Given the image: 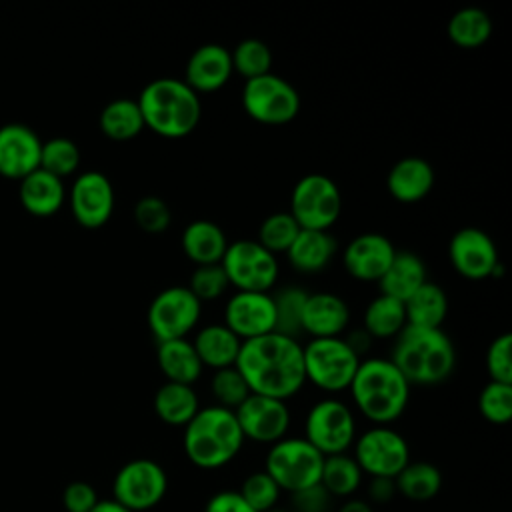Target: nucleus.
<instances>
[{
  "label": "nucleus",
  "mask_w": 512,
  "mask_h": 512,
  "mask_svg": "<svg viewBox=\"0 0 512 512\" xmlns=\"http://www.w3.org/2000/svg\"><path fill=\"white\" fill-rule=\"evenodd\" d=\"M234 368L252 394L290 400L304 384V356L298 338L270 332L242 342Z\"/></svg>",
  "instance_id": "obj_1"
},
{
  "label": "nucleus",
  "mask_w": 512,
  "mask_h": 512,
  "mask_svg": "<svg viewBox=\"0 0 512 512\" xmlns=\"http://www.w3.org/2000/svg\"><path fill=\"white\" fill-rule=\"evenodd\" d=\"M406 326L442 328L448 316V296L436 282H424L408 300H404Z\"/></svg>",
  "instance_id": "obj_31"
},
{
  "label": "nucleus",
  "mask_w": 512,
  "mask_h": 512,
  "mask_svg": "<svg viewBox=\"0 0 512 512\" xmlns=\"http://www.w3.org/2000/svg\"><path fill=\"white\" fill-rule=\"evenodd\" d=\"M336 512H374L372 504L362 498H346Z\"/></svg>",
  "instance_id": "obj_52"
},
{
  "label": "nucleus",
  "mask_w": 512,
  "mask_h": 512,
  "mask_svg": "<svg viewBox=\"0 0 512 512\" xmlns=\"http://www.w3.org/2000/svg\"><path fill=\"white\" fill-rule=\"evenodd\" d=\"M136 102L144 128L168 140L190 136L202 118L200 96L182 78L164 76L150 80L140 90Z\"/></svg>",
  "instance_id": "obj_3"
},
{
  "label": "nucleus",
  "mask_w": 512,
  "mask_h": 512,
  "mask_svg": "<svg viewBox=\"0 0 512 512\" xmlns=\"http://www.w3.org/2000/svg\"><path fill=\"white\" fill-rule=\"evenodd\" d=\"M98 124L102 134L114 142L132 140L144 130L140 106L132 98H116L108 102L100 112Z\"/></svg>",
  "instance_id": "obj_34"
},
{
  "label": "nucleus",
  "mask_w": 512,
  "mask_h": 512,
  "mask_svg": "<svg viewBox=\"0 0 512 512\" xmlns=\"http://www.w3.org/2000/svg\"><path fill=\"white\" fill-rule=\"evenodd\" d=\"M152 408L160 422H164L168 426L184 428L202 406H200V398H198L194 386L164 382L154 392Z\"/></svg>",
  "instance_id": "obj_30"
},
{
  "label": "nucleus",
  "mask_w": 512,
  "mask_h": 512,
  "mask_svg": "<svg viewBox=\"0 0 512 512\" xmlns=\"http://www.w3.org/2000/svg\"><path fill=\"white\" fill-rule=\"evenodd\" d=\"M268 512H286V510H280V508H272V510H268Z\"/></svg>",
  "instance_id": "obj_54"
},
{
  "label": "nucleus",
  "mask_w": 512,
  "mask_h": 512,
  "mask_svg": "<svg viewBox=\"0 0 512 512\" xmlns=\"http://www.w3.org/2000/svg\"><path fill=\"white\" fill-rule=\"evenodd\" d=\"M98 494L92 484L76 480L70 482L62 492V504L68 512H90L98 504Z\"/></svg>",
  "instance_id": "obj_47"
},
{
  "label": "nucleus",
  "mask_w": 512,
  "mask_h": 512,
  "mask_svg": "<svg viewBox=\"0 0 512 512\" xmlns=\"http://www.w3.org/2000/svg\"><path fill=\"white\" fill-rule=\"evenodd\" d=\"M288 212L302 230H330L342 212L338 184L318 172L302 176L290 192Z\"/></svg>",
  "instance_id": "obj_9"
},
{
  "label": "nucleus",
  "mask_w": 512,
  "mask_h": 512,
  "mask_svg": "<svg viewBox=\"0 0 512 512\" xmlns=\"http://www.w3.org/2000/svg\"><path fill=\"white\" fill-rule=\"evenodd\" d=\"M232 60L230 50L222 44L208 42L198 46L186 60L184 82L200 96L212 94L224 88L232 78Z\"/></svg>",
  "instance_id": "obj_20"
},
{
  "label": "nucleus",
  "mask_w": 512,
  "mask_h": 512,
  "mask_svg": "<svg viewBox=\"0 0 512 512\" xmlns=\"http://www.w3.org/2000/svg\"><path fill=\"white\" fill-rule=\"evenodd\" d=\"M202 316V302L188 286H168L160 290L146 312L148 328L156 342L188 338Z\"/></svg>",
  "instance_id": "obj_14"
},
{
  "label": "nucleus",
  "mask_w": 512,
  "mask_h": 512,
  "mask_svg": "<svg viewBox=\"0 0 512 512\" xmlns=\"http://www.w3.org/2000/svg\"><path fill=\"white\" fill-rule=\"evenodd\" d=\"M80 166V150L74 140L56 136L42 142L40 148V170L64 180L66 176L74 174Z\"/></svg>",
  "instance_id": "obj_39"
},
{
  "label": "nucleus",
  "mask_w": 512,
  "mask_h": 512,
  "mask_svg": "<svg viewBox=\"0 0 512 512\" xmlns=\"http://www.w3.org/2000/svg\"><path fill=\"white\" fill-rule=\"evenodd\" d=\"M302 356L306 382L328 394L348 390L362 360L342 336L310 338L302 346Z\"/></svg>",
  "instance_id": "obj_6"
},
{
  "label": "nucleus",
  "mask_w": 512,
  "mask_h": 512,
  "mask_svg": "<svg viewBox=\"0 0 512 512\" xmlns=\"http://www.w3.org/2000/svg\"><path fill=\"white\" fill-rule=\"evenodd\" d=\"M116 196L110 178L98 170L82 172L70 188V210L74 220L88 230L104 226L114 212Z\"/></svg>",
  "instance_id": "obj_17"
},
{
  "label": "nucleus",
  "mask_w": 512,
  "mask_h": 512,
  "mask_svg": "<svg viewBox=\"0 0 512 512\" xmlns=\"http://www.w3.org/2000/svg\"><path fill=\"white\" fill-rule=\"evenodd\" d=\"M338 252V240L330 230H302L284 252L300 274H318L330 266Z\"/></svg>",
  "instance_id": "obj_24"
},
{
  "label": "nucleus",
  "mask_w": 512,
  "mask_h": 512,
  "mask_svg": "<svg viewBox=\"0 0 512 512\" xmlns=\"http://www.w3.org/2000/svg\"><path fill=\"white\" fill-rule=\"evenodd\" d=\"M396 496L394 478H370L368 500L370 504H386Z\"/></svg>",
  "instance_id": "obj_50"
},
{
  "label": "nucleus",
  "mask_w": 512,
  "mask_h": 512,
  "mask_svg": "<svg viewBox=\"0 0 512 512\" xmlns=\"http://www.w3.org/2000/svg\"><path fill=\"white\" fill-rule=\"evenodd\" d=\"M410 388L390 358L370 356L360 360L348 392L356 412L372 426H390L404 414Z\"/></svg>",
  "instance_id": "obj_2"
},
{
  "label": "nucleus",
  "mask_w": 512,
  "mask_h": 512,
  "mask_svg": "<svg viewBox=\"0 0 512 512\" xmlns=\"http://www.w3.org/2000/svg\"><path fill=\"white\" fill-rule=\"evenodd\" d=\"M66 200L64 182L44 170H34L20 180V202L34 216L56 214Z\"/></svg>",
  "instance_id": "obj_29"
},
{
  "label": "nucleus",
  "mask_w": 512,
  "mask_h": 512,
  "mask_svg": "<svg viewBox=\"0 0 512 512\" xmlns=\"http://www.w3.org/2000/svg\"><path fill=\"white\" fill-rule=\"evenodd\" d=\"M510 350H512V336L510 332H504L496 336L488 350H486V372L492 382L500 384H512V360H510Z\"/></svg>",
  "instance_id": "obj_46"
},
{
  "label": "nucleus",
  "mask_w": 512,
  "mask_h": 512,
  "mask_svg": "<svg viewBox=\"0 0 512 512\" xmlns=\"http://www.w3.org/2000/svg\"><path fill=\"white\" fill-rule=\"evenodd\" d=\"M234 416L242 430L244 440L272 446L274 442L286 438L292 414L284 400L250 394L236 410Z\"/></svg>",
  "instance_id": "obj_16"
},
{
  "label": "nucleus",
  "mask_w": 512,
  "mask_h": 512,
  "mask_svg": "<svg viewBox=\"0 0 512 512\" xmlns=\"http://www.w3.org/2000/svg\"><path fill=\"white\" fill-rule=\"evenodd\" d=\"M480 416L496 426L510 422L512 418V384L488 382L478 394Z\"/></svg>",
  "instance_id": "obj_42"
},
{
  "label": "nucleus",
  "mask_w": 512,
  "mask_h": 512,
  "mask_svg": "<svg viewBox=\"0 0 512 512\" xmlns=\"http://www.w3.org/2000/svg\"><path fill=\"white\" fill-rule=\"evenodd\" d=\"M168 492V474L152 458L128 460L112 480V500L130 512L156 508Z\"/></svg>",
  "instance_id": "obj_12"
},
{
  "label": "nucleus",
  "mask_w": 512,
  "mask_h": 512,
  "mask_svg": "<svg viewBox=\"0 0 512 512\" xmlns=\"http://www.w3.org/2000/svg\"><path fill=\"white\" fill-rule=\"evenodd\" d=\"M346 336H342L346 342H348V346L362 358V352L364 350H368L370 348V344H372V338L366 334V330L364 328H354V330H350V332H344Z\"/></svg>",
  "instance_id": "obj_51"
},
{
  "label": "nucleus",
  "mask_w": 512,
  "mask_h": 512,
  "mask_svg": "<svg viewBox=\"0 0 512 512\" xmlns=\"http://www.w3.org/2000/svg\"><path fill=\"white\" fill-rule=\"evenodd\" d=\"M182 430V450L188 462L202 470L230 464L246 442L234 410L216 404L200 408Z\"/></svg>",
  "instance_id": "obj_5"
},
{
  "label": "nucleus",
  "mask_w": 512,
  "mask_h": 512,
  "mask_svg": "<svg viewBox=\"0 0 512 512\" xmlns=\"http://www.w3.org/2000/svg\"><path fill=\"white\" fill-rule=\"evenodd\" d=\"M424 282H428L424 260L412 250H396L388 270L378 280V288H380V294H386L404 302Z\"/></svg>",
  "instance_id": "obj_27"
},
{
  "label": "nucleus",
  "mask_w": 512,
  "mask_h": 512,
  "mask_svg": "<svg viewBox=\"0 0 512 512\" xmlns=\"http://www.w3.org/2000/svg\"><path fill=\"white\" fill-rule=\"evenodd\" d=\"M350 326L348 302L334 292H308L300 330L310 338H336Z\"/></svg>",
  "instance_id": "obj_22"
},
{
  "label": "nucleus",
  "mask_w": 512,
  "mask_h": 512,
  "mask_svg": "<svg viewBox=\"0 0 512 512\" xmlns=\"http://www.w3.org/2000/svg\"><path fill=\"white\" fill-rule=\"evenodd\" d=\"M352 458L368 478H396L410 462V446L392 426H370L356 434Z\"/></svg>",
  "instance_id": "obj_13"
},
{
  "label": "nucleus",
  "mask_w": 512,
  "mask_h": 512,
  "mask_svg": "<svg viewBox=\"0 0 512 512\" xmlns=\"http://www.w3.org/2000/svg\"><path fill=\"white\" fill-rule=\"evenodd\" d=\"M362 470L352 458V454H334L324 456L322 474H320V486L332 496V498H352V494L362 486Z\"/></svg>",
  "instance_id": "obj_36"
},
{
  "label": "nucleus",
  "mask_w": 512,
  "mask_h": 512,
  "mask_svg": "<svg viewBox=\"0 0 512 512\" xmlns=\"http://www.w3.org/2000/svg\"><path fill=\"white\" fill-rule=\"evenodd\" d=\"M230 288V282L222 270L220 264H204V266H194L190 280H188V290L204 304V302H214L222 298Z\"/></svg>",
  "instance_id": "obj_44"
},
{
  "label": "nucleus",
  "mask_w": 512,
  "mask_h": 512,
  "mask_svg": "<svg viewBox=\"0 0 512 512\" xmlns=\"http://www.w3.org/2000/svg\"><path fill=\"white\" fill-rule=\"evenodd\" d=\"M448 260L466 280H484L502 272L494 240L476 226H464L448 240Z\"/></svg>",
  "instance_id": "obj_15"
},
{
  "label": "nucleus",
  "mask_w": 512,
  "mask_h": 512,
  "mask_svg": "<svg viewBox=\"0 0 512 512\" xmlns=\"http://www.w3.org/2000/svg\"><path fill=\"white\" fill-rule=\"evenodd\" d=\"M240 102L244 112L258 124L282 126L292 122L300 112L298 90L282 76L270 72L244 80Z\"/></svg>",
  "instance_id": "obj_8"
},
{
  "label": "nucleus",
  "mask_w": 512,
  "mask_h": 512,
  "mask_svg": "<svg viewBox=\"0 0 512 512\" xmlns=\"http://www.w3.org/2000/svg\"><path fill=\"white\" fill-rule=\"evenodd\" d=\"M222 324L230 328L242 342L274 332V302L270 292L236 290L224 304Z\"/></svg>",
  "instance_id": "obj_18"
},
{
  "label": "nucleus",
  "mask_w": 512,
  "mask_h": 512,
  "mask_svg": "<svg viewBox=\"0 0 512 512\" xmlns=\"http://www.w3.org/2000/svg\"><path fill=\"white\" fill-rule=\"evenodd\" d=\"M204 512H254L238 490H220L212 494L204 506Z\"/></svg>",
  "instance_id": "obj_49"
},
{
  "label": "nucleus",
  "mask_w": 512,
  "mask_h": 512,
  "mask_svg": "<svg viewBox=\"0 0 512 512\" xmlns=\"http://www.w3.org/2000/svg\"><path fill=\"white\" fill-rule=\"evenodd\" d=\"M396 494L412 502H428L442 488V472L426 460H410L394 478Z\"/></svg>",
  "instance_id": "obj_35"
},
{
  "label": "nucleus",
  "mask_w": 512,
  "mask_h": 512,
  "mask_svg": "<svg viewBox=\"0 0 512 512\" xmlns=\"http://www.w3.org/2000/svg\"><path fill=\"white\" fill-rule=\"evenodd\" d=\"M450 42L464 50L484 46L492 36V20L486 10L478 6H464L456 10L446 26Z\"/></svg>",
  "instance_id": "obj_33"
},
{
  "label": "nucleus",
  "mask_w": 512,
  "mask_h": 512,
  "mask_svg": "<svg viewBox=\"0 0 512 512\" xmlns=\"http://www.w3.org/2000/svg\"><path fill=\"white\" fill-rule=\"evenodd\" d=\"M156 362L166 382L192 386L200 380L204 366L188 338L158 342Z\"/></svg>",
  "instance_id": "obj_28"
},
{
  "label": "nucleus",
  "mask_w": 512,
  "mask_h": 512,
  "mask_svg": "<svg viewBox=\"0 0 512 512\" xmlns=\"http://www.w3.org/2000/svg\"><path fill=\"white\" fill-rule=\"evenodd\" d=\"M290 496H292L294 512H330L332 496L320 484L298 490Z\"/></svg>",
  "instance_id": "obj_48"
},
{
  "label": "nucleus",
  "mask_w": 512,
  "mask_h": 512,
  "mask_svg": "<svg viewBox=\"0 0 512 512\" xmlns=\"http://www.w3.org/2000/svg\"><path fill=\"white\" fill-rule=\"evenodd\" d=\"M238 494L246 500V504L254 512H268V510L276 508V502H278L282 490L264 470H256V472H250L242 480Z\"/></svg>",
  "instance_id": "obj_43"
},
{
  "label": "nucleus",
  "mask_w": 512,
  "mask_h": 512,
  "mask_svg": "<svg viewBox=\"0 0 512 512\" xmlns=\"http://www.w3.org/2000/svg\"><path fill=\"white\" fill-rule=\"evenodd\" d=\"M394 254L396 246L388 236L380 232H364L346 244L342 266L346 274L358 282H378L388 270Z\"/></svg>",
  "instance_id": "obj_19"
},
{
  "label": "nucleus",
  "mask_w": 512,
  "mask_h": 512,
  "mask_svg": "<svg viewBox=\"0 0 512 512\" xmlns=\"http://www.w3.org/2000/svg\"><path fill=\"white\" fill-rule=\"evenodd\" d=\"M192 346L204 368L222 370L236 364L242 340L226 328L222 322H212L196 330L192 336Z\"/></svg>",
  "instance_id": "obj_26"
},
{
  "label": "nucleus",
  "mask_w": 512,
  "mask_h": 512,
  "mask_svg": "<svg viewBox=\"0 0 512 512\" xmlns=\"http://www.w3.org/2000/svg\"><path fill=\"white\" fill-rule=\"evenodd\" d=\"M436 182L432 164L422 156H404L392 164L386 176V188L396 202L414 204L424 200Z\"/></svg>",
  "instance_id": "obj_23"
},
{
  "label": "nucleus",
  "mask_w": 512,
  "mask_h": 512,
  "mask_svg": "<svg viewBox=\"0 0 512 512\" xmlns=\"http://www.w3.org/2000/svg\"><path fill=\"white\" fill-rule=\"evenodd\" d=\"M232 70L244 80H252L272 72V50L260 38H244L230 50Z\"/></svg>",
  "instance_id": "obj_38"
},
{
  "label": "nucleus",
  "mask_w": 512,
  "mask_h": 512,
  "mask_svg": "<svg viewBox=\"0 0 512 512\" xmlns=\"http://www.w3.org/2000/svg\"><path fill=\"white\" fill-rule=\"evenodd\" d=\"M324 456L302 436H286L274 442L264 458V472L278 484L282 492L294 494L298 490L320 484Z\"/></svg>",
  "instance_id": "obj_7"
},
{
  "label": "nucleus",
  "mask_w": 512,
  "mask_h": 512,
  "mask_svg": "<svg viewBox=\"0 0 512 512\" xmlns=\"http://www.w3.org/2000/svg\"><path fill=\"white\" fill-rule=\"evenodd\" d=\"M210 394L216 400V406L236 410L252 392L242 374L234 366H230L214 370L210 378Z\"/></svg>",
  "instance_id": "obj_41"
},
{
  "label": "nucleus",
  "mask_w": 512,
  "mask_h": 512,
  "mask_svg": "<svg viewBox=\"0 0 512 512\" xmlns=\"http://www.w3.org/2000/svg\"><path fill=\"white\" fill-rule=\"evenodd\" d=\"M42 140L26 124H6L0 128V174L22 180L40 166Z\"/></svg>",
  "instance_id": "obj_21"
},
{
  "label": "nucleus",
  "mask_w": 512,
  "mask_h": 512,
  "mask_svg": "<svg viewBox=\"0 0 512 512\" xmlns=\"http://www.w3.org/2000/svg\"><path fill=\"white\" fill-rule=\"evenodd\" d=\"M298 232H300V226L296 224L292 214L288 210H280V212L268 214L260 222L256 242L276 256L290 248V244L294 242Z\"/></svg>",
  "instance_id": "obj_40"
},
{
  "label": "nucleus",
  "mask_w": 512,
  "mask_h": 512,
  "mask_svg": "<svg viewBox=\"0 0 512 512\" xmlns=\"http://www.w3.org/2000/svg\"><path fill=\"white\" fill-rule=\"evenodd\" d=\"M220 266L236 290L272 292L278 276V258L252 238H240L228 244Z\"/></svg>",
  "instance_id": "obj_10"
},
{
  "label": "nucleus",
  "mask_w": 512,
  "mask_h": 512,
  "mask_svg": "<svg viewBox=\"0 0 512 512\" xmlns=\"http://www.w3.org/2000/svg\"><path fill=\"white\" fill-rule=\"evenodd\" d=\"M228 244L224 228L206 218L188 222L180 234L182 252L194 266L220 264Z\"/></svg>",
  "instance_id": "obj_25"
},
{
  "label": "nucleus",
  "mask_w": 512,
  "mask_h": 512,
  "mask_svg": "<svg viewBox=\"0 0 512 512\" xmlns=\"http://www.w3.org/2000/svg\"><path fill=\"white\" fill-rule=\"evenodd\" d=\"M90 512H130V510L120 506L116 500L108 498V500H98V504Z\"/></svg>",
  "instance_id": "obj_53"
},
{
  "label": "nucleus",
  "mask_w": 512,
  "mask_h": 512,
  "mask_svg": "<svg viewBox=\"0 0 512 512\" xmlns=\"http://www.w3.org/2000/svg\"><path fill=\"white\" fill-rule=\"evenodd\" d=\"M362 328L372 340H394L406 328L404 302L386 294L374 296L364 308Z\"/></svg>",
  "instance_id": "obj_32"
},
{
  "label": "nucleus",
  "mask_w": 512,
  "mask_h": 512,
  "mask_svg": "<svg viewBox=\"0 0 512 512\" xmlns=\"http://www.w3.org/2000/svg\"><path fill=\"white\" fill-rule=\"evenodd\" d=\"M270 294H272L274 318H276L274 332L290 338H298L302 334L300 316H302V308L308 292L298 284H288Z\"/></svg>",
  "instance_id": "obj_37"
},
{
  "label": "nucleus",
  "mask_w": 512,
  "mask_h": 512,
  "mask_svg": "<svg viewBox=\"0 0 512 512\" xmlns=\"http://www.w3.org/2000/svg\"><path fill=\"white\" fill-rule=\"evenodd\" d=\"M134 222L148 234H162L172 224L170 206L160 196H142L134 204Z\"/></svg>",
  "instance_id": "obj_45"
},
{
  "label": "nucleus",
  "mask_w": 512,
  "mask_h": 512,
  "mask_svg": "<svg viewBox=\"0 0 512 512\" xmlns=\"http://www.w3.org/2000/svg\"><path fill=\"white\" fill-rule=\"evenodd\" d=\"M322 456L344 454L356 440V418L352 408L332 396L314 402L304 420V436Z\"/></svg>",
  "instance_id": "obj_11"
},
{
  "label": "nucleus",
  "mask_w": 512,
  "mask_h": 512,
  "mask_svg": "<svg viewBox=\"0 0 512 512\" xmlns=\"http://www.w3.org/2000/svg\"><path fill=\"white\" fill-rule=\"evenodd\" d=\"M390 360L410 386H434L456 368V350L442 328L406 326L392 344Z\"/></svg>",
  "instance_id": "obj_4"
}]
</instances>
